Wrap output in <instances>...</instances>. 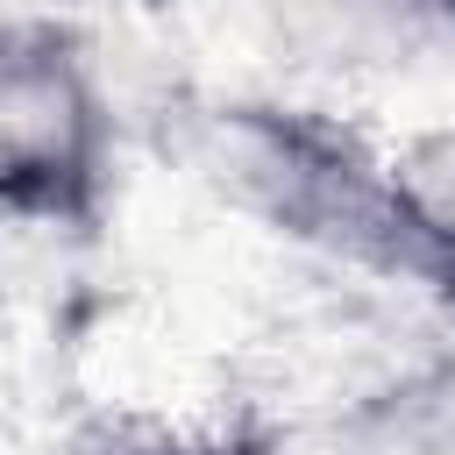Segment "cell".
Listing matches in <instances>:
<instances>
[{
	"label": "cell",
	"instance_id": "obj_1",
	"mask_svg": "<svg viewBox=\"0 0 455 455\" xmlns=\"http://www.w3.org/2000/svg\"><path fill=\"white\" fill-rule=\"evenodd\" d=\"M171 149L228 213L327 263L455 299V263L412 220L391 156H377L348 121L284 100H178Z\"/></svg>",
	"mask_w": 455,
	"mask_h": 455
},
{
	"label": "cell",
	"instance_id": "obj_7",
	"mask_svg": "<svg viewBox=\"0 0 455 455\" xmlns=\"http://www.w3.org/2000/svg\"><path fill=\"white\" fill-rule=\"evenodd\" d=\"M71 455H228V441H185V434H156V427H114L78 441Z\"/></svg>",
	"mask_w": 455,
	"mask_h": 455
},
{
	"label": "cell",
	"instance_id": "obj_5",
	"mask_svg": "<svg viewBox=\"0 0 455 455\" xmlns=\"http://www.w3.org/2000/svg\"><path fill=\"white\" fill-rule=\"evenodd\" d=\"M391 178L412 206V220L427 228V242L455 263V121L419 128L391 149Z\"/></svg>",
	"mask_w": 455,
	"mask_h": 455
},
{
	"label": "cell",
	"instance_id": "obj_4",
	"mask_svg": "<svg viewBox=\"0 0 455 455\" xmlns=\"http://www.w3.org/2000/svg\"><path fill=\"white\" fill-rule=\"evenodd\" d=\"M228 455H427V434H419V412H412L405 384H391V391L348 398L334 412L256 427V434L228 441Z\"/></svg>",
	"mask_w": 455,
	"mask_h": 455
},
{
	"label": "cell",
	"instance_id": "obj_8",
	"mask_svg": "<svg viewBox=\"0 0 455 455\" xmlns=\"http://www.w3.org/2000/svg\"><path fill=\"white\" fill-rule=\"evenodd\" d=\"M427 14H434L441 28H455V0H427Z\"/></svg>",
	"mask_w": 455,
	"mask_h": 455
},
{
	"label": "cell",
	"instance_id": "obj_6",
	"mask_svg": "<svg viewBox=\"0 0 455 455\" xmlns=\"http://www.w3.org/2000/svg\"><path fill=\"white\" fill-rule=\"evenodd\" d=\"M405 398H412V412H419L427 455H455V363H434V370L405 377Z\"/></svg>",
	"mask_w": 455,
	"mask_h": 455
},
{
	"label": "cell",
	"instance_id": "obj_3",
	"mask_svg": "<svg viewBox=\"0 0 455 455\" xmlns=\"http://www.w3.org/2000/svg\"><path fill=\"white\" fill-rule=\"evenodd\" d=\"M284 36L320 64H398L405 50L448 36L427 0H277Z\"/></svg>",
	"mask_w": 455,
	"mask_h": 455
},
{
	"label": "cell",
	"instance_id": "obj_2",
	"mask_svg": "<svg viewBox=\"0 0 455 455\" xmlns=\"http://www.w3.org/2000/svg\"><path fill=\"white\" fill-rule=\"evenodd\" d=\"M114 171V107L92 57L57 21L0 28V213L92 228Z\"/></svg>",
	"mask_w": 455,
	"mask_h": 455
}]
</instances>
